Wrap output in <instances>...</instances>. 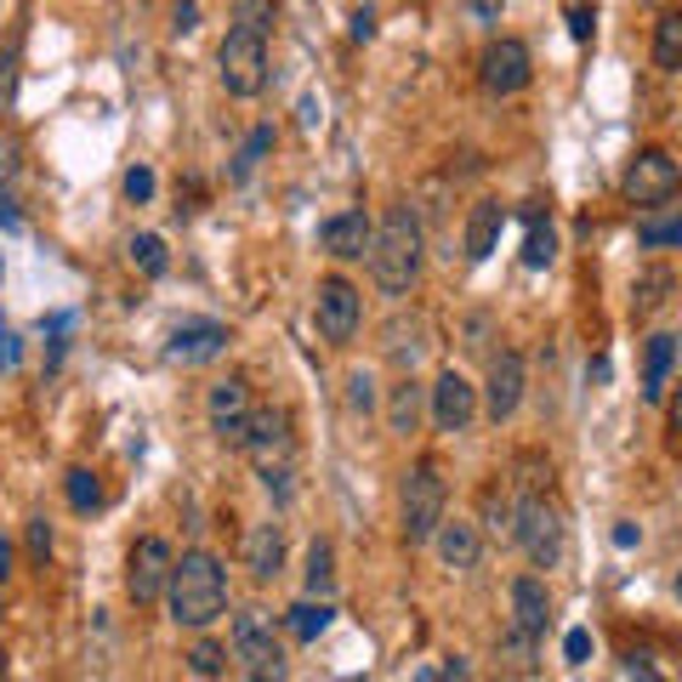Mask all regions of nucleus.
I'll return each instance as SVG.
<instances>
[{"instance_id": "44", "label": "nucleus", "mask_w": 682, "mask_h": 682, "mask_svg": "<svg viewBox=\"0 0 682 682\" xmlns=\"http://www.w3.org/2000/svg\"><path fill=\"white\" fill-rule=\"evenodd\" d=\"M353 40H375V12H353Z\"/></svg>"}, {"instance_id": "35", "label": "nucleus", "mask_w": 682, "mask_h": 682, "mask_svg": "<svg viewBox=\"0 0 682 682\" xmlns=\"http://www.w3.org/2000/svg\"><path fill=\"white\" fill-rule=\"evenodd\" d=\"M69 330H74V313H52V319H46V335H52L46 370H58V364H63V353H69Z\"/></svg>"}, {"instance_id": "20", "label": "nucleus", "mask_w": 682, "mask_h": 682, "mask_svg": "<svg viewBox=\"0 0 682 682\" xmlns=\"http://www.w3.org/2000/svg\"><path fill=\"white\" fill-rule=\"evenodd\" d=\"M671 364H676V335L671 330H654L643 341V404H665V387H671Z\"/></svg>"}, {"instance_id": "36", "label": "nucleus", "mask_w": 682, "mask_h": 682, "mask_svg": "<svg viewBox=\"0 0 682 682\" xmlns=\"http://www.w3.org/2000/svg\"><path fill=\"white\" fill-rule=\"evenodd\" d=\"M120 188H126V200H131V205H149V200H154V188H160V182H154V171H149V166H131Z\"/></svg>"}, {"instance_id": "4", "label": "nucleus", "mask_w": 682, "mask_h": 682, "mask_svg": "<svg viewBox=\"0 0 682 682\" xmlns=\"http://www.w3.org/2000/svg\"><path fill=\"white\" fill-rule=\"evenodd\" d=\"M444 507H450V490H444V472L432 461H415L404 472V490H399V529L410 546H427L432 529L444 523Z\"/></svg>"}, {"instance_id": "33", "label": "nucleus", "mask_w": 682, "mask_h": 682, "mask_svg": "<svg viewBox=\"0 0 682 682\" xmlns=\"http://www.w3.org/2000/svg\"><path fill=\"white\" fill-rule=\"evenodd\" d=\"M188 671L193 676H222L228 671V649L222 643H193L188 649Z\"/></svg>"}, {"instance_id": "18", "label": "nucleus", "mask_w": 682, "mask_h": 682, "mask_svg": "<svg viewBox=\"0 0 682 682\" xmlns=\"http://www.w3.org/2000/svg\"><path fill=\"white\" fill-rule=\"evenodd\" d=\"M432 552H438V563L444 569H455V574H467V569H478V558H483V534H478V523H467V518H444L432 529Z\"/></svg>"}, {"instance_id": "29", "label": "nucleus", "mask_w": 682, "mask_h": 682, "mask_svg": "<svg viewBox=\"0 0 682 682\" xmlns=\"http://www.w3.org/2000/svg\"><path fill=\"white\" fill-rule=\"evenodd\" d=\"M654 69H665V74L682 69V12H665L654 23Z\"/></svg>"}, {"instance_id": "13", "label": "nucleus", "mask_w": 682, "mask_h": 682, "mask_svg": "<svg viewBox=\"0 0 682 682\" xmlns=\"http://www.w3.org/2000/svg\"><path fill=\"white\" fill-rule=\"evenodd\" d=\"M251 381L245 375H228V381H217L211 393H205V421H211V432L222 438L228 450H239L245 444V427H251Z\"/></svg>"}, {"instance_id": "28", "label": "nucleus", "mask_w": 682, "mask_h": 682, "mask_svg": "<svg viewBox=\"0 0 682 682\" xmlns=\"http://www.w3.org/2000/svg\"><path fill=\"white\" fill-rule=\"evenodd\" d=\"M302 586H308V598H330V592H335V552H330V541H313V546H308Z\"/></svg>"}, {"instance_id": "41", "label": "nucleus", "mask_w": 682, "mask_h": 682, "mask_svg": "<svg viewBox=\"0 0 682 682\" xmlns=\"http://www.w3.org/2000/svg\"><path fill=\"white\" fill-rule=\"evenodd\" d=\"M592 29H598V12H592V7H574V12H569V34H574V40H592Z\"/></svg>"}, {"instance_id": "32", "label": "nucleus", "mask_w": 682, "mask_h": 682, "mask_svg": "<svg viewBox=\"0 0 682 682\" xmlns=\"http://www.w3.org/2000/svg\"><path fill=\"white\" fill-rule=\"evenodd\" d=\"M558 257V233L546 217H529V239H523V268H552Z\"/></svg>"}, {"instance_id": "46", "label": "nucleus", "mask_w": 682, "mask_h": 682, "mask_svg": "<svg viewBox=\"0 0 682 682\" xmlns=\"http://www.w3.org/2000/svg\"><path fill=\"white\" fill-rule=\"evenodd\" d=\"M7 574H12V546L0 541V580H7Z\"/></svg>"}, {"instance_id": "2", "label": "nucleus", "mask_w": 682, "mask_h": 682, "mask_svg": "<svg viewBox=\"0 0 682 682\" xmlns=\"http://www.w3.org/2000/svg\"><path fill=\"white\" fill-rule=\"evenodd\" d=\"M166 603L171 620L188 631H205L228 614V569L211 552H182L171 558V580H166Z\"/></svg>"}, {"instance_id": "21", "label": "nucleus", "mask_w": 682, "mask_h": 682, "mask_svg": "<svg viewBox=\"0 0 682 682\" xmlns=\"http://www.w3.org/2000/svg\"><path fill=\"white\" fill-rule=\"evenodd\" d=\"M245 569H251V580H268L284 569V529L279 523H251V534H245Z\"/></svg>"}, {"instance_id": "39", "label": "nucleus", "mask_w": 682, "mask_h": 682, "mask_svg": "<svg viewBox=\"0 0 682 682\" xmlns=\"http://www.w3.org/2000/svg\"><path fill=\"white\" fill-rule=\"evenodd\" d=\"M18 359H23V348H18V335H12V324L0 319V370H18Z\"/></svg>"}, {"instance_id": "1", "label": "nucleus", "mask_w": 682, "mask_h": 682, "mask_svg": "<svg viewBox=\"0 0 682 682\" xmlns=\"http://www.w3.org/2000/svg\"><path fill=\"white\" fill-rule=\"evenodd\" d=\"M421 251H427V239H421V217L410 205H393L375 233H370V279L381 297H410L415 279H421Z\"/></svg>"}, {"instance_id": "11", "label": "nucleus", "mask_w": 682, "mask_h": 682, "mask_svg": "<svg viewBox=\"0 0 682 682\" xmlns=\"http://www.w3.org/2000/svg\"><path fill=\"white\" fill-rule=\"evenodd\" d=\"M228 341H233V330H228L222 319H182V324L166 335V364L200 370V364H211V359L228 353Z\"/></svg>"}, {"instance_id": "12", "label": "nucleus", "mask_w": 682, "mask_h": 682, "mask_svg": "<svg viewBox=\"0 0 682 682\" xmlns=\"http://www.w3.org/2000/svg\"><path fill=\"white\" fill-rule=\"evenodd\" d=\"M245 450L257 461V472H273V467H290V455H297V432H290V415L279 404L268 410H251V427H245Z\"/></svg>"}, {"instance_id": "38", "label": "nucleus", "mask_w": 682, "mask_h": 682, "mask_svg": "<svg viewBox=\"0 0 682 682\" xmlns=\"http://www.w3.org/2000/svg\"><path fill=\"white\" fill-rule=\"evenodd\" d=\"M29 558L34 563L52 558V523H46V518H29Z\"/></svg>"}, {"instance_id": "40", "label": "nucleus", "mask_w": 682, "mask_h": 682, "mask_svg": "<svg viewBox=\"0 0 682 682\" xmlns=\"http://www.w3.org/2000/svg\"><path fill=\"white\" fill-rule=\"evenodd\" d=\"M171 29L193 34V29H200V7H193V0H177V7H171Z\"/></svg>"}, {"instance_id": "22", "label": "nucleus", "mask_w": 682, "mask_h": 682, "mask_svg": "<svg viewBox=\"0 0 682 682\" xmlns=\"http://www.w3.org/2000/svg\"><path fill=\"white\" fill-rule=\"evenodd\" d=\"M638 239H643V251H671L682 245V205L676 200H660L638 217Z\"/></svg>"}, {"instance_id": "8", "label": "nucleus", "mask_w": 682, "mask_h": 682, "mask_svg": "<svg viewBox=\"0 0 682 682\" xmlns=\"http://www.w3.org/2000/svg\"><path fill=\"white\" fill-rule=\"evenodd\" d=\"M676 188H682V166L665 154V149H643L638 160L625 166V182H620V193L638 211H649V205H660V200H676Z\"/></svg>"}, {"instance_id": "14", "label": "nucleus", "mask_w": 682, "mask_h": 682, "mask_svg": "<svg viewBox=\"0 0 682 682\" xmlns=\"http://www.w3.org/2000/svg\"><path fill=\"white\" fill-rule=\"evenodd\" d=\"M472 415H478V387L455 364L438 370V381H432V427L438 432H467Z\"/></svg>"}, {"instance_id": "43", "label": "nucleus", "mask_w": 682, "mask_h": 682, "mask_svg": "<svg viewBox=\"0 0 682 682\" xmlns=\"http://www.w3.org/2000/svg\"><path fill=\"white\" fill-rule=\"evenodd\" d=\"M614 546H620V552H631V546H643V529L620 518V523H614Z\"/></svg>"}, {"instance_id": "9", "label": "nucleus", "mask_w": 682, "mask_h": 682, "mask_svg": "<svg viewBox=\"0 0 682 682\" xmlns=\"http://www.w3.org/2000/svg\"><path fill=\"white\" fill-rule=\"evenodd\" d=\"M534 80V58H529V46L501 34L483 46V58H478V86L490 91V97H518L523 86Z\"/></svg>"}, {"instance_id": "10", "label": "nucleus", "mask_w": 682, "mask_h": 682, "mask_svg": "<svg viewBox=\"0 0 682 682\" xmlns=\"http://www.w3.org/2000/svg\"><path fill=\"white\" fill-rule=\"evenodd\" d=\"M171 558H177V552L160 541V534H142V541L131 546V558H126V592H131V603H137V609H149V603H160V598H166Z\"/></svg>"}, {"instance_id": "16", "label": "nucleus", "mask_w": 682, "mask_h": 682, "mask_svg": "<svg viewBox=\"0 0 682 682\" xmlns=\"http://www.w3.org/2000/svg\"><path fill=\"white\" fill-rule=\"evenodd\" d=\"M518 404H523V359L518 353H495L490 375H483V415L501 427V421L518 415Z\"/></svg>"}, {"instance_id": "6", "label": "nucleus", "mask_w": 682, "mask_h": 682, "mask_svg": "<svg viewBox=\"0 0 682 682\" xmlns=\"http://www.w3.org/2000/svg\"><path fill=\"white\" fill-rule=\"evenodd\" d=\"M313 324H319V335L330 341V348H348V341L359 335V324H364L359 284H348L341 273L319 279V290H313Z\"/></svg>"}, {"instance_id": "25", "label": "nucleus", "mask_w": 682, "mask_h": 682, "mask_svg": "<svg viewBox=\"0 0 682 682\" xmlns=\"http://www.w3.org/2000/svg\"><path fill=\"white\" fill-rule=\"evenodd\" d=\"M478 523L490 529V534H512V495H507L501 478L483 483V495H478Z\"/></svg>"}, {"instance_id": "15", "label": "nucleus", "mask_w": 682, "mask_h": 682, "mask_svg": "<svg viewBox=\"0 0 682 682\" xmlns=\"http://www.w3.org/2000/svg\"><path fill=\"white\" fill-rule=\"evenodd\" d=\"M370 233H375L370 211H364V205H348V211H335V217L319 222V251L335 257V262H364Z\"/></svg>"}, {"instance_id": "45", "label": "nucleus", "mask_w": 682, "mask_h": 682, "mask_svg": "<svg viewBox=\"0 0 682 682\" xmlns=\"http://www.w3.org/2000/svg\"><path fill=\"white\" fill-rule=\"evenodd\" d=\"M625 676H643V682H660V671H654V665H643L638 654H631V660H625Z\"/></svg>"}, {"instance_id": "42", "label": "nucleus", "mask_w": 682, "mask_h": 682, "mask_svg": "<svg viewBox=\"0 0 682 682\" xmlns=\"http://www.w3.org/2000/svg\"><path fill=\"white\" fill-rule=\"evenodd\" d=\"M23 228V217H18V205H12V193L0 188V233H18Z\"/></svg>"}, {"instance_id": "17", "label": "nucleus", "mask_w": 682, "mask_h": 682, "mask_svg": "<svg viewBox=\"0 0 682 682\" xmlns=\"http://www.w3.org/2000/svg\"><path fill=\"white\" fill-rule=\"evenodd\" d=\"M507 222H512V211H507L501 200H478V205L467 211V233H461L467 262H490L495 245H501V228H507Z\"/></svg>"}, {"instance_id": "23", "label": "nucleus", "mask_w": 682, "mask_h": 682, "mask_svg": "<svg viewBox=\"0 0 682 682\" xmlns=\"http://www.w3.org/2000/svg\"><path fill=\"white\" fill-rule=\"evenodd\" d=\"M330 620H335V609H330V598H302L297 609L284 614V631L297 643H319L324 631H330Z\"/></svg>"}, {"instance_id": "19", "label": "nucleus", "mask_w": 682, "mask_h": 682, "mask_svg": "<svg viewBox=\"0 0 682 682\" xmlns=\"http://www.w3.org/2000/svg\"><path fill=\"white\" fill-rule=\"evenodd\" d=\"M546 625H552L546 580H541V574H518V580H512V631H523V638H541Z\"/></svg>"}, {"instance_id": "31", "label": "nucleus", "mask_w": 682, "mask_h": 682, "mask_svg": "<svg viewBox=\"0 0 682 682\" xmlns=\"http://www.w3.org/2000/svg\"><path fill=\"white\" fill-rule=\"evenodd\" d=\"M268 149H273V126H257V131L245 137V149L233 154V171H228V182H251V171L268 160Z\"/></svg>"}, {"instance_id": "37", "label": "nucleus", "mask_w": 682, "mask_h": 682, "mask_svg": "<svg viewBox=\"0 0 682 682\" xmlns=\"http://www.w3.org/2000/svg\"><path fill=\"white\" fill-rule=\"evenodd\" d=\"M563 660H569V665H586V660H592V631H586V625H574L569 638H563Z\"/></svg>"}, {"instance_id": "34", "label": "nucleus", "mask_w": 682, "mask_h": 682, "mask_svg": "<svg viewBox=\"0 0 682 682\" xmlns=\"http://www.w3.org/2000/svg\"><path fill=\"white\" fill-rule=\"evenodd\" d=\"M348 410H353V415H370V410H375V375H370V370H353V375H348Z\"/></svg>"}, {"instance_id": "3", "label": "nucleus", "mask_w": 682, "mask_h": 682, "mask_svg": "<svg viewBox=\"0 0 682 682\" xmlns=\"http://www.w3.org/2000/svg\"><path fill=\"white\" fill-rule=\"evenodd\" d=\"M217 74L228 97H262L268 91V34L262 23H233L217 46Z\"/></svg>"}, {"instance_id": "24", "label": "nucleus", "mask_w": 682, "mask_h": 682, "mask_svg": "<svg viewBox=\"0 0 682 682\" xmlns=\"http://www.w3.org/2000/svg\"><path fill=\"white\" fill-rule=\"evenodd\" d=\"M671 290H676V273H671V268H649L638 284H631V313H638V319L660 313V308L671 302Z\"/></svg>"}, {"instance_id": "7", "label": "nucleus", "mask_w": 682, "mask_h": 682, "mask_svg": "<svg viewBox=\"0 0 682 682\" xmlns=\"http://www.w3.org/2000/svg\"><path fill=\"white\" fill-rule=\"evenodd\" d=\"M228 643H233V660L245 665L251 676H284V649H279L273 620H268L262 609H239Z\"/></svg>"}, {"instance_id": "5", "label": "nucleus", "mask_w": 682, "mask_h": 682, "mask_svg": "<svg viewBox=\"0 0 682 682\" xmlns=\"http://www.w3.org/2000/svg\"><path fill=\"white\" fill-rule=\"evenodd\" d=\"M512 541L523 546V558L534 569H558V558H563V512L546 495L512 501Z\"/></svg>"}, {"instance_id": "30", "label": "nucleus", "mask_w": 682, "mask_h": 682, "mask_svg": "<svg viewBox=\"0 0 682 682\" xmlns=\"http://www.w3.org/2000/svg\"><path fill=\"white\" fill-rule=\"evenodd\" d=\"M63 495H69L74 512H97L103 507V483H97V472H86V467H69L63 472Z\"/></svg>"}, {"instance_id": "27", "label": "nucleus", "mask_w": 682, "mask_h": 682, "mask_svg": "<svg viewBox=\"0 0 682 682\" xmlns=\"http://www.w3.org/2000/svg\"><path fill=\"white\" fill-rule=\"evenodd\" d=\"M126 251H131V262H137L142 279H166V273H171V251H166L160 233H131Z\"/></svg>"}, {"instance_id": "26", "label": "nucleus", "mask_w": 682, "mask_h": 682, "mask_svg": "<svg viewBox=\"0 0 682 682\" xmlns=\"http://www.w3.org/2000/svg\"><path fill=\"white\" fill-rule=\"evenodd\" d=\"M415 421H421V387L404 375L399 387H393V393H387V427H393V432H415Z\"/></svg>"}]
</instances>
